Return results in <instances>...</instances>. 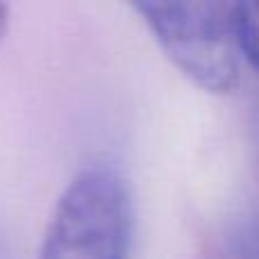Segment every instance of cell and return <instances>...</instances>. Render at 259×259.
Listing matches in <instances>:
<instances>
[{
	"label": "cell",
	"instance_id": "6da1fadb",
	"mask_svg": "<svg viewBox=\"0 0 259 259\" xmlns=\"http://www.w3.org/2000/svg\"><path fill=\"white\" fill-rule=\"evenodd\" d=\"M132 9L184 77L209 94H230L239 82L234 3L137 0Z\"/></svg>",
	"mask_w": 259,
	"mask_h": 259
},
{
	"label": "cell",
	"instance_id": "7a4b0ae2",
	"mask_svg": "<svg viewBox=\"0 0 259 259\" xmlns=\"http://www.w3.org/2000/svg\"><path fill=\"white\" fill-rule=\"evenodd\" d=\"M132 237L127 184L109 168H87L59 196L39 259H130Z\"/></svg>",
	"mask_w": 259,
	"mask_h": 259
},
{
	"label": "cell",
	"instance_id": "3957f363",
	"mask_svg": "<svg viewBox=\"0 0 259 259\" xmlns=\"http://www.w3.org/2000/svg\"><path fill=\"white\" fill-rule=\"evenodd\" d=\"M234 36L239 55L259 73V0L234 3Z\"/></svg>",
	"mask_w": 259,
	"mask_h": 259
},
{
	"label": "cell",
	"instance_id": "277c9868",
	"mask_svg": "<svg viewBox=\"0 0 259 259\" xmlns=\"http://www.w3.org/2000/svg\"><path fill=\"white\" fill-rule=\"evenodd\" d=\"M234 259H259V216H248L232 234Z\"/></svg>",
	"mask_w": 259,
	"mask_h": 259
},
{
	"label": "cell",
	"instance_id": "5b68a950",
	"mask_svg": "<svg viewBox=\"0 0 259 259\" xmlns=\"http://www.w3.org/2000/svg\"><path fill=\"white\" fill-rule=\"evenodd\" d=\"M7 25H9V7L5 3H0V41L7 34Z\"/></svg>",
	"mask_w": 259,
	"mask_h": 259
}]
</instances>
